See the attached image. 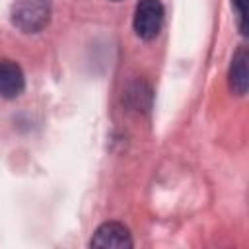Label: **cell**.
I'll list each match as a JSON object with an SVG mask.
<instances>
[{
  "instance_id": "obj_3",
  "label": "cell",
  "mask_w": 249,
  "mask_h": 249,
  "mask_svg": "<svg viewBox=\"0 0 249 249\" xmlns=\"http://www.w3.org/2000/svg\"><path fill=\"white\" fill-rule=\"evenodd\" d=\"M89 245L95 249H130L132 237H130L128 228H124L123 224L105 222L95 230Z\"/></svg>"
},
{
  "instance_id": "obj_6",
  "label": "cell",
  "mask_w": 249,
  "mask_h": 249,
  "mask_svg": "<svg viewBox=\"0 0 249 249\" xmlns=\"http://www.w3.org/2000/svg\"><path fill=\"white\" fill-rule=\"evenodd\" d=\"M231 8L241 35H247V0H231Z\"/></svg>"
},
{
  "instance_id": "obj_5",
  "label": "cell",
  "mask_w": 249,
  "mask_h": 249,
  "mask_svg": "<svg viewBox=\"0 0 249 249\" xmlns=\"http://www.w3.org/2000/svg\"><path fill=\"white\" fill-rule=\"evenodd\" d=\"M247 62H249V53L245 47H239L233 53V58L230 64V74H228L230 89L237 95H245V91H247V84H249Z\"/></svg>"
},
{
  "instance_id": "obj_1",
  "label": "cell",
  "mask_w": 249,
  "mask_h": 249,
  "mask_svg": "<svg viewBox=\"0 0 249 249\" xmlns=\"http://www.w3.org/2000/svg\"><path fill=\"white\" fill-rule=\"evenodd\" d=\"M51 21V0H16L12 23L23 33H39Z\"/></svg>"
},
{
  "instance_id": "obj_2",
  "label": "cell",
  "mask_w": 249,
  "mask_h": 249,
  "mask_svg": "<svg viewBox=\"0 0 249 249\" xmlns=\"http://www.w3.org/2000/svg\"><path fill=\"white\" fill-rule=\"evenodd\" d=\"M134 33L144 39L152 41L158 37L161 25H163V6L160 0H138L134 8Z\"/></svg>"
},
{
  "instance_id": "obj_4",
  "label": "cell",
  "mask_w": 249,
  "mask_h": 249,
  "mask_svg": "<svg viewBox=\"0 0 249 249\" xmlns=\"http://www.w3.org/2000/svg\"><path fill=\"white\" fill-rule=\"evenodd\" d=\"M23 88L25 78L19 64L8 58H0V97L14 99L23 91Z\"/></svg>"
}]
</instances>
